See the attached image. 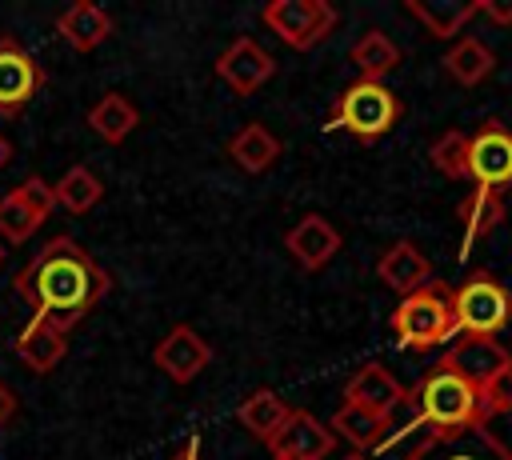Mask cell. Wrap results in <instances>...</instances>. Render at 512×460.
Wrapping results in <instances>:
<instances>
[{
  "label": "cell",
  "instance_id": "4",
  "mask_svg": "<svg viewBox=\"0 0 512 460\" xmlns=\"http://www.w3.org/2000/svg\"><path fill=\"white\" fill-rule=\"evenodd\" d=\"M400 120V96L388 88V84H376V80H356L348 84L336 104H332V128H344L352 132L356 140L372 144L380 136H388Z\"/></svg>",
  "mask_w": 512,
  "mask_h": 460
},
{
  "label": "cell",
  "instance_id": "33",
  "mask_svg": "<svg viewBox=\"0 0 512 460\" xmlns=\"http://www.w3.org/2000/svg\"><path fill=\"white\" fill-rule=\"evenodd\" d=\"M172 460H200V440H196V436H188V440L180 444V452H176Z\"/></svg>",
  "mask_w": 512,
  "mask_h": 460
},
{
  "label": "cell",
  "instance_id": "2",
  "mask_svg": "<svg viewBox=\"0 0 512 460\" xmlns=\"http://www.w3.org/2000/svg\"><path fill=\"white\" fill-rule=\"evenodd\" d=\"M412 396H416V408H420V428L432 444H452V440H460L476 428H488L480 388L464 384L444 364L424 372L420 384L412 388Z\"/></svg>",
  "mask_w": 512,
  "mask_h": 460
},
{
  "label": "cell",
  "instance_id": "24",
  "mask_svg": "<svg viewBox=\"0 0 512 460\" xmlns=\"http://www.w3.org/2000/svg\"><path fill=\"white\" fill-rule=\"evenodd\" d=\"M464 440H468L464 448H452V452L436 456V444H432L428 436H420L400 460H512V448H504L488 428H476V432H468Z\"/></svg>",
  "mask_w": 512,
  "mask_h": 460
},
{
  "label": "cell",
  "instance_id": "12",
  "mask_svg": "<svg viewBox=\"0 0 512 460\" xmlns=\"http://www.w3.org/2000/svg\"><path fill=\"white\" fill-rule=\"evenodd\" d=\"M216 76L236 92V96H252L256 88H264L276 76V60L252 40V36H236L220 56H216Z\"/></svg>",
  "mask_w": 512,
  "mask_h": 460
},
{
  "label": "cell",
  "instance_id": "3",
  "mask_svg": "<svg viewBox=\"0 0 512 460\" xmlns=\"http://www.w3.org/2000/svg\"><path fill=\"white\" fill-rule=\"evenodd\" d=\"M392 336L408 352H428L456 340V312H452V284L428 280L424 288L400 296L392 312Z\"/></svg>",
  "mask_w": 512,
  "mask_h": 460
},
{
  "label": "cell",
  "instance_id": "18",
  "mask_svg": "<svg viewBox=\"0 0 512 460\" xmlns=\"http://www.w3.org/2000/svg\"><path fill=\"white\" fill-rule=\"evenodd\" d=\"M16 352L32 372H52L68 352V332H60L44 316H32L16 336Z\"/></svg>",
  "mask_w": 512,
  "mask_h": 460
},
{
  "label": "cell",
  "instance_id": "35",
  "mask_svg": "<svg viewBox=\"0 0 512 460\" xmlns=\"http://www.w3.org/2000/svg\"><path fill=\"white\" fill-rule=\"evenodd\" d=\"M340 460H368V456H360V452H348V456H340Z\"/></svg>",
  "mask_w": 512,
  "mask_h": 460
},
{
  "label": "cell",
  "instance_id": "6",
  "mask_svg": "<svg viewBox=\"0 0 512 460\" xmlns=\"http://www.w3.org/2000/svg\"><path fill=\"white\" fill-rule=\"evenodd\" d=\"M260 20L296 52L316 48L340 24V16H336V8L328 0H268L260 8Z\"/></svg>",
  "mask_w": 512,
  "mask_h": 460
},
{
  "label": "cell",
  "instance_id": "28",
  "mask_svg": "<svg viewBox=\"0 0 512 460\" xmlns=\"http://www.w3.org/2000/svg\"><path fill=\"white\" fill-rule=\"evenodd\" d=\"M236 416H240V424L256 436V440H272L276 436V428L284 424V416H288V404L272 392V388H256L252 396H244L240 400V408H236Z\"/></svg>",
  "mask_w": 512,
  "mask_h": 460
},
{
  "label": "cell",
  "instance_id": "26",
  "mask_svg": "<svg viewBox=\"0 0 512 460\" xmlns=\"http://www.w3.org/2000/svg\"><path fill=\"white\" fill-rule=\"evenodd\" d=\"M52 196H56V208H64V212H72V216H84V212H92V208L100 204L104 184H100V176H96L88 164H76V168H68V172L52 184Z\"/></svg>",
  "mask_w": 512,
  "mask_h": 460
},
{
  "label": "cell",
  "instance_id": "17",
  "mask_svg": "<svg viewBox=\"0 0 512 460\" xmlns=\"http://www.w3.org/2000/svg\"><path fill=\"white\" fill-rule=\"evenodd\" d=\"M376 276H380V284H384V288H392V292L408 296V292H416V288H424V284H428L432 264H428V256H424L412 240H396V244L380 256Z\"/></svg>",
  "mask_w": 512,
  "mask_h": 460
},
{
  "label": "cell",
  "instance_id": "15",
  "mask_svg": "<svg viewBox=\"0 0 512 460\" xmlns=\"http://www.w3.org/2000/svg\"><path fill=\"white\" fill-rule=\"evenodd\" d=\"M56 32H60V40H64L68 48L92 52V48H100V44L116 32V20H112L100 4L80 0V4H72V8H64V12L56 16Z\"/></svg>",
  "mask_w": 512,
  "mask_h": 460
},
{
  "label": "cell",
  "instance_id": "30",
  "mask_svg": "<svg viewBox=\"0 0 512 460\" xmlns=\"http://www.w3.org/2000/svg\"><path fill=\"white\" fill-rule=\"evenodd\" d=\"M480 404H484V416H488V420L512 412V368H504L492 384L480 388Z\"/></svg>",
  "mask_w": 512,
  "mask_h": 460
},
{
  "label": "cell",
  "instance_id": "25",
  "mask_svg": "<svg viewBox=\"0 0 512 460\" xmlns=\"http://www.w3.org/2000/svg\"><path fill=\"white\" fill-rule=\"evenodd\" d=\"M432 36H440V40H448V36H456V32H464V24L476 16V0H408L404 4Z\"/></svg>",
  "mask_w": 512,
  "mask_h": 460
},
{
  "label": "cell",
  "instance_id": "10",
  "mask_svg": "<svg viewBox=\"0 0 512 460\" xmlns=\"http://www.w3.org/2000/svg\"><path fill=\"white\" fill-rule=\"evenodd\" d=\"M40 88H44V68L36 64V56L20 40L0 36V116L24 112Z\"/></svg>",
  "mask_w": 512,
  "mask_h": 460
},
{
  "label": "cell",
  "instance_id": "8",
  "mask_svg": "<svg viewBox=\"0 0 512 460\" xmlns=\"http://www.w3.org/2000/svg\"><path fill=\"white\" fill-rule=\"evenodd\" d=\"M56 208L52 184L40 176H28L24 184H16L8 196H0V236L8 244H24Z\"/></svg>",
  "mask_w": 512,
  "mask_h": 460
},
{
  "label": "cell",
  "instance_id": "16",
  "mask_svg": "<svg viewBox=\"0 0 512 460\" xmlns=\"http://www.w3.org/2000/svg\"><path fill=\"white\" fill-rule=\"evenodd\" d=\"M400 396H404V384L380 360L360 364L344 384V404H356V408H368V412H388Z\"/></svg>",
  "mask_w": 512,
  "mask_h": 460
},
{
  "label": "cell",
  "instance_id": "5",
  "mask_svg": "<svg viewBox=\"0 0 512 460\" xmlns=\"http://www.w3.org/2000/svg\"><path fill=\"white\" fill-rule=\"evenodd\" d=\"M452 312H456V336H496L512 324V292L484 268L464 276V284L452 288Z\"/></svg>",
  "mask_w": 512,
  "mask_h": 460
},
{
  "label": "cell",
  "instance_id": "27",
  "mask_svg": "<svg viewBox=\"0 0 512 460\" xmlns=\"http://www.w3.org/2000/svg\"><path fill=\"white\" fill-rule=\"evenodd\" d=\"M336 432L364 456V452H376L384 432H388V412H368V408H356V404H340L336 412Z\"/></svg>",
  "mask_w": 512,
  "mask_h": 460
},
{
  "label": "cell",
  "instance_id": "22",
  "mask_svg": "<svg viewBox=\"0 0 512 460\" xmlns=\"http://www.w3.org/2000/svg\"><path fill=\"white\" fill-rule=\"evenodd\" d=\"M348 60L356 64L360 80H376V84H384V76L400 64V48H396V40H392L388 32L372 28V32H364V36L348 48Z\"/></svg>",
  "mask_w": 512,
  "mask_h": 460
},
{
  "label": "cell",
  "instance_id": "32",
  "mask_svg": "<svg viewBox=\"0 0 512 460\" xmlns=\"http://www.w3.org/2000/svg\"><path fill=\"white\" fill-rule=\"evenodd\" d=\"M12 416H16V392L0 380V428H4V424H12Z\"/></svg>",
  "mask_w": 512,
  "mask_h": 460
},
{
  "label": "cell",
  "instance_id": "9",
  "mask_svg": "<svg viewBox=\"0 0 512 460\" xmlns=\"http://www.w3.org/2000/svg\"><path fill=\"white\" fill-rule=\"evenodd\" d=\"M440 364L448 372H456L464 384L484 388L492 384L504 368H512V352L496 340V336H456L448 344V352L440 356Z\"/></svg>",
  "mask_w": 512,
  "mask_h": 460
},
{
  "label": "cell",
  "instance_id": "14",
  "mask_svg": "<svg viewBox=\"0 0 512 460\" xmlns=\"http://www.w3.org/2000/svg\"><path fill=\"white\" fill-rule=\"evenodd\" d=\"M152 360H156V368H160L168 380L188 384V380H196V376L212 364V348H208V340H204L196 328L176 324V328L156 344Z\"/></svg>",
  "mask_w": 512,
  "mask_h": 460
},
{
  "label": "cell",
  "instance_id": "21",
  "mask_svg": "<svg viewBox=\"0 0 512 460\" xmlns=\"http://www.w3.org/2000/svg\"><path fill=\"white\" fill-rule=\"evenodd\" d=\"M136 124H140V112H136V104H132L124 92H104V96L88 108V128H92L104 144H124Z\"/></svg>",
  "mask_w": 512,
  "mask_h": 460
},
{
  "label": "cell",
  "instance_id": "20",
  "mask_svg": "<svg viewBox=\"0 0 512 460\" xmlns=\"http://www.w3.org/2000/svg\"><path fill=\"white\" fill-rule=\"evenodd\" d=\"M460 224H464V240H460V260H464L476 248V240H484L488 232H496L504 224V200L496 192L472 188L460 200Z\"/></svg>",
  "mask_w": 512,
  "mask_h": 460
},
{
  "label": "cell",
  "instance_id": "23",
  "mask_svg": "<svg viewBox=\"0 0 512 460\" xmlns=\"http://www.w3.org/2000/svg\"><path fill=\"white\" fill-rule=\"evenodd\" d=\"M492 68H496V56H492V48H488L484 40H476V36H464V40H456V44L444 52V72H448L456 84H464V88H476L480 80H488Z\"/></svg>",
  "mask_w": 512,
  "mask_h": 460
},
{
  "label": "cell",
  "instance_id": "31",
  "mask_svg": "<svg viewBox=\"0 0 512 460\" xmlns=\"http://www.w3.org/2000/svg\"><path fill=\"white\" fill-rule=\"evenodd\" d=\"M476 16H488L492 24L508 28L512 24V0L508 4H500V0H476Z\"/></svg>",
  "mask_w": 512,
  "mask_h": 460
},
{
  "label": "cell",
  "instance_id": "29",
  "mask_svg": "<svg viewBox=\"0 0 512 460\" xmlns=\"http://www.w3.org/2000/svg\"><path fill=\"white\" fill-rule=\"evenodd\" d=\"M428 160H432V168H436L440 176H448V180H464V176H468V132H460V128H444V132L432 140Z\"/></svg>",
  "mask_w": 512,
  "mask_h": 460
},
{
  "label": "cell",
  "instance_id": "13",
  "mask_svg": "<svg viewBox=\"0 0 512 460\" xmlns=\"http://www.w3.org/2000/svg\"><path fill=\"white\" fill-rule=\"evenodd\" d=\"M340 244H344L340 228H336L328 216H320V212L300 216V220L284 232V248H288V256H292L304 272H320V268L340 252Z\"/></svg>",
  "mask_w": 512,
  "mask_h": 460
},
{
  "label": "cell",
  "instance_id": "7",
  "mask_svg": "<svg viewBox=\"0 0 512 460\" xmlns=\"http://www.w3.org/2000/svg\"><path fill=\"white\" fill-rule=\"evenodd\" d=\"M468 180L496 196L512 188V132L500 120H488L468 136Z\"/></svg>",
  "mask_w": 512,
  "mask_h": 460
},
{
  "label": "cell",
  "instance_id": "34",
  "mask_svg": "<svg viewBox=\"0 0 512 460\" xmlns=\"http://www.w3.org/2000/svg\"><path fill=\"white\" fill-rule=\"evenodd\" d=\"M8 160H12V144H8V140H4V132H0V168H4Z\"/></svg>",
  "mask_w": 512,
  "mask_h": 460
},
{
  "label": "cell",
  "instance_id": "1",
  "mask_svg": "<svg viewBox=\"0 0 512 460\" xmlns=\"http://www.w3.org/2000/svg\"><path fill=\"white\" fill-rule=\"evenodd\" d=\"M12 288L32 304V316H44L60 332H68L104 300L112 280L72 236H52L16 272Z\"/></svg>",
  "mask_w": 512,
  "mask_h": 460
},
{
  "label": "cell",
  "instance_id": "11",
  "mask_svg": "<svg viewBox=\"0 0 512 460\" xmlns=\"http://www.w3.org/2000/svg\"><path fill=\"white\" fill-rule=\"evenodd\" d=\"M336 448L332 428H324L308 408H288L284 424L268 440L272 460H324Z\"/></svg>",
  "mask_w": 512,
  "mask_h": 460
},
{
  "label": "cell",
  "instance_id": "36",
  "mask_svg": "<svg viewBox=\"0 0 512 460\" xmlns=\"http://www.w3.org/2000/svg\"><path fill=\"white\" fill-rule=\"evenodd\" d=\"M0 264H4V244H0Z\"/></svg>",
  "mask_w": 512,
  "mask_h": 460
},
{
  "label": "cell",
  "instance_id": "19",
  "mask_svg": "<svg viewBox=\"0 0 512 460\" xmlns=\"http://www.w3.org/2000/svg\"><path fill=\"white\" fill-rule=\"evenodd\" d=\"M280 152H284V144H280V136H272L264 124H244L232 140H228V160L240 168V172H252V176H260V172H268L276 160H280Z\"/></svg>",
  "mask_w": 512,
  "mask_h": 460
}]
</instances>
